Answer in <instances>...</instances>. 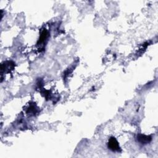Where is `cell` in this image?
Here are the masks:
<instances>
[{"mask_svg":"<svg viewBox=\"0 0 158 158\" xmlns=\"http://www.w3.org/2000/svg\"><path fill=\"white\" fill-rule=\"evenodd\" d=\"M48 31L46 29H43L42 30V31L41 32L39 40L36 43V45L38 46H39V49H44V44H46V42L47 41L48 37Z\"/></svg>","mask_w":158,"mask_h":158,"instance_id":"3","label":"cell"},{"mask_svg":"<svg viewBox=\"0 0 158 158\" xmlns=\"http://www.w3.org/2000/svg\"><path fill=\"white\" fill-rule=\"evenodd\" d=\"M38 109L35 103L30 104L26 110V114L29 116H35L39 112Z\"/></svg>","mask_w":158,"mask_h":158,"instance_id":"4","label":"cell"},{"mask_svg":"<svg viewBox=\"0 0 158 158\" xmlns=\"http://www.w3.org/2000/svg\"><path fill=\"white\" fill-rule=\"evenodd\" d=\"M15 65V63L13 61L11 60H7L4 61L1 64V75H3V73H9L12 70L14 69Z\"/></svg>","mask_w":158,"mask_h":158,"instance_id":"1","label":"cell"},{"mask_svg":"<svg viewBox=\"0 0 158 158\" xmlns=\"http://www.w3.org/2000/svg\"><path fill=\"white\" fill-rule=\"evenodd\" d=\"M137 141L142 144H146L149 143L152 140V137L150 135H146L143 134H138L136 136Z\"/></svg>","mask_w":158,"mask_h":158,"instance_id":"5","label":"cell"},{"mask_svg":"<svg viewBox=\"0 0 158 158\" xmlns=\"http://www.w3.org/2000/svg\"><path fill=\"white\" fill-rule=\"evenodd\" d=\"M108 148L114 152H121V148L119 143L115 137H110L107 143Z\"/></svg>","mask_w":158,"mask_h":158,"instance_id":"2","label":"cell"}]
</instances>
